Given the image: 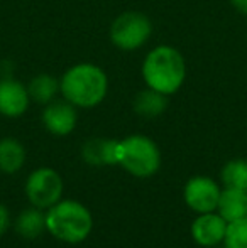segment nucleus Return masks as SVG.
Returning <instances> with one entry per match:
<instances>
[{"label": "nucleus", "instance_id": "4468645a", "mask_svg": "<svg viewBox=\"0 0 247 248\" xmlns=\"http://www.w3.org/2000/svg\"><path fill=\"white\" fill-rule=\"evenodd\" d=\"M166 107H168V98H166V95H163V93H159V92H154V90H151V88L142 90L134 98L135 113L144 118L159 117V115L166 110Z\"/></svg>", "mask_w": 247, "mask_h": 248}, {"label": "nucleus", "instance_id": "20e7f679", "mask_svg": "<svg viewBox=\"0 0 247 248\" xmlns=\"http://www.w3.org/2000/svg\"><path fill=\"white\" fill-rule=\"evenodd\" d=\"M119 164L135 177H149L161 166V152L154 140L146 135H131L119 140Z\"/></svg>", "mask_w": 247, "mask_h": 248}, {"label": "nucleus", "instance_id": "2eb2a0df", "mask_svg": "<svg viewBox=\"0 0 247 248\" xmlns=\"http://www.w3.org/2000/svg\"><path fill=\"white\" fill-rule=\"evenodd\" d=\"M16 230L22 238L34 240L46 230V215L39 208H27L17 216Z\"/></svg>", "mask_w": 247, "mask_h": 248}, {"label": "nucleus", "instance_id": "f257e3e1", "mask_svg": "<svg viewBox=\"0 0 247 248\" xmlns=\"http://www.w3.org/2000/svg\"><path fill=\"white\" fill-rule=\"evenodd\" d=\"M60 92L66 101L80 108L100 105L109 92V76L93 62H80L65 71L60 79Z\"/></svg>", "mask_w": 247, "mask_h": 248}, {"label": "nucleus", "instance_id": "f3484780", "mask_svg": "<svg viewBox=\"0 0 247 248\" xmlns=\"http://www.w3.org/2000/svg\"><path fill=\"white\" fill-rule=\"evenodd\" d=\"M222 183L225 184V187L247 193V160L235 159L225 164L222 169Z\"/></svg>", "mask_w": 247, "mask_h": 248}, {"label": "nucleus", "instance_id": "ddd939ff", "mask_svg": "<svg viewBox=\"0 0 247 248\" xmlns=\"http://www.w3.org/2000/svg\"><path fill=\"white\" fill-rule=\"evenodd\" d=\"M26 162V149L17 139L5 137L0 140V170L3 174H16Z\"/></svg>", "mask_w": 247, "mask_h": 248}, {"label": "nucleus", "instance_id": "f8f14e48", "mask_svg": "<svg viewBox=\"0 0 247 248\" xmlns=\"http://www.w3.org/2000/svg\"><path fill=\"white\" fill-rule=\"evenodd\" d=\"M218 215L227 223L247 216V193L241 189L225 187L218 199Z\"/></svg>", "mask_w": 247, "mask_h": 248}, {"label": "nucleus", "instance_id": "6ab92c4d", "mask_svg": "<svg viewBox=\"0 0 247 248\" xmlns=\"http://www.w3.org/2000/svg\"><path fill=\"white\" fill-rule=\"evenodd\" d=\"M10 225V215H9V209L5 208L3 204H0V235L7 232Z\"/></svg>", "mask_w": 247, "mask_h": 248}, {"label": "nucleus", "instance_id": "dca6fc26", "mask_svg": "<svg viewBox=\"0 0 247 248\" xmlns=\"http://www.w3.org/2000/svg\"><path fill=\"white\" fill-rule=\"evenodd\" d=\"M27 90H29L31 100L41 105H48L56 98L58 92H60V79L43 73V75H37L31 79Z\"/></svg>", "mask_w": 247, "mask_h": 248}, {"label": "nucleus", "instance_id": "6e6552de", "mask_svg": "<svg viewBox=\"0 0 247 248\" xmlns=\"http://www.w3.org/2000/svg\"><path fill=\"white\" fill-rule=\"evenodd\" d=\"M29 103V90L24 83L16 78L0 79V113L3 117H20L27 111Z\"/></svg>", "mask_w": 247, "mask_h": 248}, {"label": "nucleus", "instance_id": "423d86ee", "mask_svg": "<svg viewBox=\"0 0 247 248\" xmlns=\"http://www.w3.org/2000/svg\"><path fill=\"white\" fill-rule=\"evenodd\" d=\"M26 194L33 206L39 209H48L56 204L63 194V181L60 174L51 167L36 169L26 183Z\"/></svg>", "mask_w": 247, "mask_h": 248}, {"label": "nucleus", "instance_id": "9d476101", "mask_svg": "<svg viewBox=\"0 0 247 248\" xmlns=\"http://www.w3.org/2000/svg\"><path fill=\"white\" fill-rule=\"evenodd\" d=\"M229 223L218 213H201L191 225V236L201 247H215L224 242Z\"/></svg>", "mask_w": 247, "mask_h": 248}, {"label": "nucleus", "instance_id": "aec40b11", "mask_svg": "<svg viewBox=\"0 0 247 248\" xmlns=\"http://www.w3.org/2000/svg\"><path fill=\"white\" fill-rule=\"evenodd\" d=\"M231 3L237 12H241L242 16H247V0H231Z\"/></svg>", "mask_w": 247, "mask_h": 248}, {"label": "nucleus", "instance_id": "0eeeda50", "mask_svg": "<svg viewBox=\"0 0 247 248\" xmlns=\"http://www.w3.org/2000/svg\"><path fill=\"white\" fill-rule=\"evenodd\" d=\"M220 187L214 179L205 176H197L190 179L185 186V201L188 208L201 213H212L217 209L220 199Z\"/></svg>", "mask_w": 247, "mask_h": 248}, {"label": "nucleus", "instance_id": "9b49d317", "mask_svg": "<svg viewBox=\"0 0 247 248\" xmlns=\"http://www.w3.org/2000/svg\"><path fill=\"white\" fill-rule=\"evenodd\" d=\"M117 152H119V140H109V139H90L82 149L83 160L90 166L119 164Z\"/></svg>", "mask_w": 247, "mask_h": 248}, {"label": "nucleus", "instance_id": "f03ea898", "mask_svg": "<svg viewBox=\"0 0 247 248\" xmlns=\"http://www.w3.org/2000/svg\"><path fill=\"white\" fill-rule=\"evenodd\" d=\"M142 78L148 88L169 96L183 86L186 62L183 54L173 46L154 47L142 62Z\"/></svg>", "mask_w": 247, "mask_h": 248}, {"label": "nucleus", "instance_id": "a211bd4d", "mask_svg": "<svg viewBox=\"0 0 247 248\" xmlns=\"http://www.w3.org/2000/svg\"><path fill=\"white\" fill-rule=\"evenodd\" d=\"M224 243L225 248H247V216L229 223Z\"/></svg>", "mask_w": 247, "mask_h": 248}, {"label": "nucleus", "instance_id": "7ed1b4c3", "mask_svg": "<svg viewBox=\"0 0 247 248\" xmlns=\"http://www.w3.org/2000/svg\"><path fill=\"white\" fill-rule=\"evenodd\" d=\"M93 219L90 211L78 201H58L46 213V230L65 243H80L90 235Z\"/></svg>", "mask_w": 247, "mask_h": 248}, {"label": "nucleus", "instance_id": "1a4fd4ad", "mask_svg": "<svg viewBox=\"0 0 247 248\" xmlns=\"http://www.w3.org/2000/svg\"><path fill=\"white\" fill-rule=\"evenodd\" d=\"M76 110L75 105H71L66 100H53L46 105L43 110V124L48 128V132L58 137L71 134L76 127Z\"/></svg>", "mask_w": 247, "mask_h": 248}, {"label": "nucleus", "instance_id": "39448f33", "mask_svg": "<svg viewBox=\"0 0 247 248\" xmlns=\"http://www.w3.org/2000/svg\"><path fill=\"white\" fill-rule=\"evenodd\" d=\"M152 36V22L146 14L137 10L122 12L110 26V41L122 51H135L142 47Z\"/></svg>", "mask_w": 247, "mask_h": 248}]
</instances>
